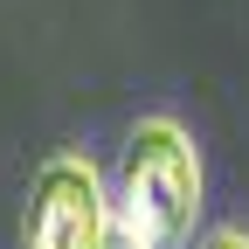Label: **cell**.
<instances>
[{"label": "cell", "instance_id": "obj_4", "mask_svg": "<svg viewBox=\"0 0 249 249\" xmlns=\"http://www.w3.org/2000/svg\"><path fill=\"white\" fill-rule=\"evenodd\" d=\"M104 249H139V242H132V235H118V229H111V242H104Z\"/></svg>", "mask_w": 249, "mask_h": 249}, {"label": "cell", "instance_id": "obj_3", "mask_svg": "<svg viewBox=\"0 0 249 249\" xmlns=\"http://www.w3.org/2000/svg\"><path fill=\"white\" fill-rule=\"evenodd\" d=\"M194 249H249V229H208Z\"/></svg>", "mask_w": 249, "mask_h": 249}, {"label": "cell", "instance_id": "obj_1", "mask_svg": "<svg viewBox=\"0 0 249 249\" xmlns=\"http://www.w3.org/2000/svg\"><path fill=\"white\" fill-rule=\"evenodd\" d=\"M111 222L139 249H187L201 222V152L173 118H139L111 173Z\"/></svg>", "mask_w": 249, "mask_h": 249}, {"label": "cell", "instance_id": "obj_2", "mask_svg": "<svg viewBox=\"0 0 249 249\" xmlns=\"http://www.w3.org/2000/svg\"><path fill=\"white\" fill-rule=\"evenodd\" d=\"M111 187L90 166V152H55L28 180L21 249H104L111 242Z\"/></svg>", "mask_w": 249, "mask_h": 249}]
</instances>
